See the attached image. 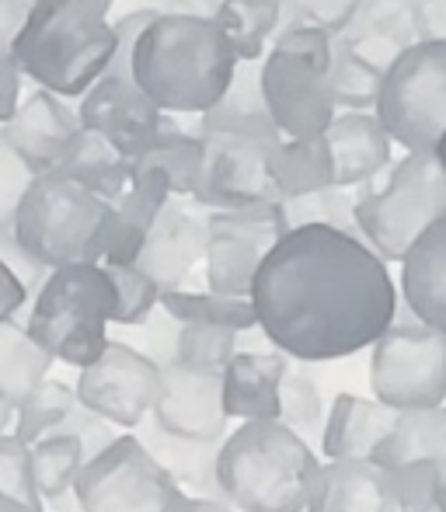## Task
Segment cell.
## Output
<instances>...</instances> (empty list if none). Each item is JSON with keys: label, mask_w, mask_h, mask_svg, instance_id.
<instances>
[{"label": "cell", "mask_w": 446, "mask_h": 512, "mask_svg": "<svg viewBox=\"0 0 446 512\" xmlns=\"http://www.w3.org/2000/svg\"><path fill=\"white\" fill-rule=\"evenodd\" d=\"M28 464H32V481L35 492H39L42 506L49 499H60L63 492H70L77 481V474L84 471L88 457H84V446L70 432H49L39 443L28 446Z\"/></svg>", "instance_id": "836d02e7"}, {"label": "cell", "mask_w": 446, "mask_h": 512, "mask_svg": "<svg viewBox=\"0 0 446 512\" xmlns=\"http://www.w3.org/2000/svg\"><path fill=\"white\" fill-rule=\"evenodd\" d=\"M206 283L213 293L248 300L255 272L272 244L290 230L283 203L223 209L206 216Z\"/></svg>", "instance_id": "4fadbf2b"}, {"label": "cell", "mask_w": 446, "mask_h": 512, "mask_svg": "<svg viewBox=\"0 0 446 512\" xmlns=\"http://www.w3.org/2000/svg\"><path fill=\"white\" fill-rule=\"evenodd\" d=\"M283 14H290L293 25L318 28L325 35H342L352 25L359 11L366 7V0H279Z\"/></svg>", "instance_id": "b9f144b4"}, {"label": "cell", "mask_w": 446, "mask_h": 512, "mask_svg": "<svg viewBox=\"0 0 446 512\" xmlns=\"http://www.w3.org/2000/svg\"><path fill=\"white\" fill-rule=\"evenodd\" d=\"M0 11H18V14H25V7H21V0H0Z\"/></svg>", "instance_id": "db71d44e"}, {"label": "cell", "mask_w": 446, "mask_h": 512, "mask_svg": "<svg viewBox=\"0 0 446 512\" xmlns=\"http://www.w3.org/2000/svg\"><path fill=\"white\" fill-rule=\"evenodd\" d=\"M53 432H70V436L81 439L84 457H88V460L98 457L105 446H112L115 439H119V429H115V425H109L105 418H98V415H91V411L81 408V405L70 411V415L63 418L60 429H53Z\"/></svg>", "instance_id": "ee69618b"}, {"label": "cell", "mask_w": 446, "mask_h": 512, "mask_svg": "<svg viewBox=\"0 0 446 512\" xmlns=\"http://www.w3.org/2000/svg\"><path fill=\"white\" fill-rule=\"evenodd\" d=\"M136 439L147 446V453L171 474L178 488L189 499H217V450L220 443H192V439H178L161 432L154 422H143L136 429Z\"/></svg>", "instance_id": "d4e9b609"}, {"label": "cell", "mask_w": 446, "mask_h": 512, "mask_svg": "<svg viewBox=\"0 0 446 512\" xmlns=\"http://www.w3.org/2000/svg\"><path fill=\"white\" fill-rule=\"evenodd\" d=\"M443 481V471L429 460H412L387 471L391 499L398 512H440L436 506V488Z\"/></svg>", "instance_id": "ab89813d"}, {"label": "cell", "mask_w": 446, "mask_h": 512, "mask_svg": "<svg viewBox=\"0 0 446 512\" xmlns=\"http://www.w3.org/2000/svg\"><path fill=\"white\" fill-rule=\"evenodd\" d=\"M446 213V175L433 157H401L377 189L352 199V223L380 262H401Z\"/></svg>", "instance_id": "ba28073f"}, {"label": "cell", "mask_w": 446, "mask_h": 512, "mask_svg": "<svg viewBox=\"0 0 446 512\" xmlns=\"http://www.w3.org/2000/svg\"><path fill=\"white\" fill-rule=\"evenodd\" d=\"M115 290V314L112 324H122V328H143L150 317L161 307V286L140 272L136 265H105Z\"/></svg>", "instance_id": "f35d334b"}, {"label": "cell", "mask_w": 446, "mask_h": 512, "mask_svg": "<svg viewBox=\"0 0 446 512\" xmlns=\"http://www.w3.org/2000/svg\"><path fill=\"white\" fill-rule=\"evenodd\" d=\"M398 411L377 405L373 398L359 394H338L325 415L321 429V453L328 460H370L380 439L391 432Z\"/></svg>", "instance_id": "cb8c5ba5"}, {"label": "cell", "mask_w": 446, "mask_h": 512, "mask_svg": "<svg viewBox=\"0 0 446 512\" xmlns=\"http://www.w3.org/2000/svg\"><path fill=\"white\" fill-rule=\"evenodd\" d=\"M129 164H133V168L157 171V175L168 182L171 199H175V196H192V189H196V178H199V168H203V140H199V136H192V133H185V129H178L175 122L164 115L154 143H150V147Z\"/></svg>", "instance_id": "4dcf8cb0"}, {"label": "cell", "mask_w": 446, "mask_h": 512, "mask_svg": "<svg viewBox=\"0 0 446 512\" xmlns=\"http://www.w3.org/2000/svg\"><path fill=\"white\" fill-rule=\"evenodd\" d=\"M321 460L283 422H244L217 450V492L234 512H304Z\"/></svg>", "instance_id": "277c9868"}, {"label": "cell", "mask_w": 446, "mask_h": 512, "mask_svg": "<svg viewBox=\"0 0 446 512\" xmlns=\"http://www.w3.org/2000/svg\"><path fill=\"white\" fill-rule=\"evenodd\" d=\"M161 310L175 324H203V328H223V331H251L258 328V317L251 300L223 297L213 290H168L161 293Z\"/></svg>", "instance_id": "d6a6232c"}, {"label": "cell", "mask_w": 446, "mask_h": 512, "mask_svg": "<svg viewBox=\"0 0 446 512\" xmlns=\"http://www.w3.org/2000/svg\"><path fill=\"white\" fill-rule=\"evenodd\" d=\"M304 512H398L387 471L373 460H328L314 478Z\"/></svg>", "instance_id": "603a6c76"}, {"label": "cell", "mask_w": 446, "mask_h": 512, "mask_svg": "<svg viewBox=\"0 0 446 512\" xmlns=\"http://www.w3.org/2000/svg\"><path fill=\"white\" fill-rule=\"evenodd\" d=\"M133 168V164H129ZM171 189L157 171L133 168L126 192L115 203H109L112 220H109V244H105L102 265H133L140 255L143 241H147L150 227H154L157 213L168 206Z\"/></svg>", "instance_id": "7402d4cb"}, {"label": "cell", "mask_w": 446, "mask_h": 512, "mask_svg": "<svg viewBox=\"0 0 446 512\" xmlns=\"http://www.w3.org/2000/svg\"><path fill=\"white\" fill-rule=\"evenodd\" d=\"M269 178L279 203H293V199L335 189L325 133L311 136V140H279L269 154Z\"/></svg>", "instance_id": "4316f807"}, {"label": "cell", "mask_w": 446, "mask_h": 512, "mask_svg": "<svg viewBox=\"0 0 446 512\" xmlns=\"http://www.w3.org/2000/svg\"><path fill=\"white\" fill-rule=\"evenodd\" d=\"M88 4H91V7H98V11H102V14H109L115 0H88Z\"/></svg>", "instance_id": "9f6ffc18"}, {"label": "cell", "mask_w": 446, "mask_h": 512, "mask_svg": "<svg viewBox=\"0 0 446 512\" xmlns=\"http://www.w3.org/2000/svg\"><path fill=\"white\" fill-rule=\"evenodd\" d=\"M199 140H203V168L192 189L199 206L223 213V209L279 203L269 178V154L279 140L227 133H199Z\"/></svg>", "instance_id": "9a60e30c"}, {"label": "cell", "mask_w": 446, "mask_h": 512, "mask_svg": "<svg viewBox=\"0 0 446 512\" xmlns=\"http://www.w3.org/2000/svg\"><path fill=\"white\" fill-rule=\"evenodd\" d=\"M377 122L408 154L433 157L446 129V42L415 39L380 77Z\"/></svg>", "instance_id": "9c48e42d"}, {"label": "cell", "mask_w": 446, "mask_h": 512, "mask_svg": "<svg viewBox=\"0 0 446 512\" xmlns=\"http://www.w3.org/2000/svg\"><path fill=\"white\" fill-rule=\"evenodd\" d=\"M0 512H42V509L25 506V502H18V499H0Z\"/></svg>", "instance_id": "f907efd6"}, {"label": "cell", "mask_w": 446, "mask_h": 512, "mask_svg": "<svg viewBox=\"0 0 446 512\" xmlns=\"http://www.w3.org/2000/svg\"><path fill=\"white\" fill-rule=\"evenodd\" d=\"M112 209L88 189L60 175L28 178L11 209V237L42 272L67 265H102Z\"/></svg>", "instance_id": "5b68a950"}, {"label": "cell", "mask_w": 446, "mask_h": 512, "mask_svg": "<svg viewBox=\"0 0 446 512\" xmlns=\"http://www.w3.org/2000/svg\"><path fill=\"white\" fill-rule=\"evenodd\" d=\"M210 18L227 39L237 63H258L269 35L283 21V7L279 0H217Z\"/></svg>", "instance_id": "f1b7e54d"}, {"label": "cell", "mask_w": 446, "mask_h": 512, "mask_svg": "<svg viewBox=\"0 0 446 512\" xmlns=\"http://www.w3.org/2000/svg\"><path fill=\"white\" fill-rule=\"evenodd\" d=\"M185 512H234L227 502H217V499H189Z\"/></svg>", "instance_id": "681fc988"}, {"label": "cell", "mask_w": 446, "mask_h": 512, "mask_svg": "<svg viewBox=\"0 0 446 512\" xmlns=\"http://www.w3.org/2000/svg\"><path fill=\"white\" fill-rule=\"evenodd\" d=\"M14 425V408H7L4 401H0V436H7Z\"/></svg>", "instance_id": "816d5d0a"}, {"label": "cell", "mask_w": 446, "mask_h": 512, "mask_svg": "<svg viewBox=\"0 0 446 512\" xmlns=\"http://www.w3.org/2000/svg\"><path fill=\"white\" fill-rule=\"evenodd\" d=\"M77 136H81L77 112H70L63 98L49 91H32L21 98L14 119L0 129V143L28 178L53 175L74 150Z\"/></svg>", "instance_id": "2e32d148"}, {"label": "cell", "mask_w": 446, "mask_h": 512, "mask_svg": "<svg viewBox=\"0 0 446 512\" xmlns=\"http://www.w3.org/2000/svg\"><path fill=\"white\" fill-rule=\"evenodd\" d=\"M115 290L105 265H67L46 272L35 290L25 331L42 352L67 366H91L109 345Z\"/></svg>", "instance_id": "8992f818"}, {"label": "cell", "mask_w": 446, "mask_h": 512, "mask_svg": "<svg viewBox=\"0 0 446 512\" xmlns=\"http://www.w3.org/2000/svg\"><path fill=\"white\" fill-rule=\"evenodd\" d=\"M293 436H300L307 446L318 439L321 443V429H325V398H321L318 384H314L307 373L300 370H286L283 384H279V418Z\"/></svg>", "instance_id": "d590c367"}, {"label": "cell", "mask_w": 446, "mask_h": 512, "mask_svg": "<svg viewBox=\"0 0 446 512\" xmlns=\"http://www.w3.org/2000/svg\"><path fill=\"white\" fill-rule=\"evenodd\" d=\"M157 11L126 14L122 21H112L115 35H119V49H115L112 67L91 84V91L77 105V122L84 133L102 136L105 143L126 161H136L143 150L154 143L157 129L164 122V112L150 105V98L133 84L129 74V53H133L136 35L143 32Z\"/></svg>", "instance_id": "8fae6325"}, {"label": "cell", "mask_w": 446, "mask_h": 512, "mask_svg": "<svg viewBox=\"0 0 446 512\" xmlns=\"http://www.w3.org/2000/svg\"><path fill=\"white\" fill-rule=\"evenodd\" d=\"M290 359L283 352H237L220 373L223 415L241 422H276L279 418V384H283Z\"/></svg>", "instance_id": "d6986e66"}, {"label": "cell", "mask_w": 446, "mask_h": 512, "mask_svg": "<svg viewBox=\"0 0 446 512\" xmlns=\"http://www.w3.org/2000/svg\"><path fill=\"white\" fill-rule=\"evenodd\" d=\"M129 74L157 112L206 115L227 95L237 60L210 14L157 11L136 35Z\"/></svg>", "instance_id": "7a4b0ae2"}, {"label": "cell", "mask_w": 446, "mask_h": 512, "mask_svg": "<svg viewBox=\"0 0 446 512\" xmlns=\"http://www.w3.org/2000/svg\"><path fill=\"white\" fill-rule=\"evenodd\" d=\"M84 512H185L189 495L147 453L136 432H119L112 446L84 464L74 481Z\"/></svg>", "instance_id": "7c38bea8"}, {"label": "cell", "mask_w": 446, "mask_h": 512, "mask_svg": "<svg viewBox=\"0 0 446 512\" xmlns=\"http://www.w3.org/2000/svg\"><path fill=\"white\" fill-rule=\"evenodd\" d=\"M373 401L391 411L446 405V338L398 300L394 321L370 345Z\"/></svg>", "instance_id": "30bf717a"}, {"label": "cell", "mask_w": 446, "mask_h": 512, "mask_svg": "<svg viewBox=\"0 0 446 512\" xmlns=\"http://www.w3.org/2000/svg\"><path fill=\"white\" fill-rule=\"evenodd\" d=\"M206 255V223L196 220L182 203L168 199V206L157 213L154 227H150L147 241H143L140 255H136V269L147 272L161 293L182 290L189 272Z\"/></svg>", "instance_id": "ac0fdd59"}, {"label": "cell", "mask_w": 446, "mask_h": 512, "mask_svg": "<svg viewBox=\"0 0 446 512\" xmlns=\"http://www.w3.org/2000/svg\"><path fill=\"white\" fill-rule=\"evenodd\" d=\"M241 335L223 328H203V324H178L175 331V356L171 363L189 366V370H210L223 373V366L237 356Z\"/></svg>", "instance_id": "8d00e7d4"}, {"label": "cell", "mask_w": 446, "mask_h": 512, "mask_svg": "<svg viewBox=\"0 0 446 512\" xmlns=\"http://www.w3.org/2000/svg\"><path fill=\"white\" fill-rule=\"evenodd\" d=\"M332 53V35L290 25L265 56L258 88L283 140H311L332 126L338 108L332 95Z\"/></svg>", "instance_id": "52a82bcc"}, {"label": "cell", "mask_w": 446, "mask_h": 512, "mask_svg": "<svg viewBox=\"0 0 446 512\" xmlns=\"http://www.w3.org/2000/svg\"><path fill=\"white\" fill-rule=\"evenodd\" d=\"M380 77H384V70H380L377 63L363 60V56L345 46V42L335 46V53H332L335 105H345L349 112H366L370 105H377Z\"/></svg>", "instance_id": "74e56055"}, {"label": "cell", "mask_w": 446, "mask_h": 512, "mask_svg": "<svg viewBox=\"0 0 446 512\" xmlns=\"http://www.w3.org/2000/svg\"><path fill=\"white\" fill-rule=\"evenodd\" d=\"M18 105H21V74L11 63V56L0 53V129L14 119Z\"/></svg>", "instance_id": "7dc6e473"}, {"label": "cell", "mask_w": 446, "mask_h": 512, "mask_svg": "<svg viewBox=\"0 0 446 512\" xmlns=\"http://www.w3.org/2000/svg\"><path fill=\"white\" fill-rule=\"evenodd\" d=\"M433 161L440 164V171H443V175H446V129H443L440 143H436V150H433Z\"/></svg>", "instance_id": "f5cc1de1"}, {"label": "cell", "mask_w": 446, "mask_h": 512, "mask_svg": "<svg viewBox=\"0 0 446 512\" xmlns=\"http://www.w3.org/2000/svg\"><path fill=\"white\" fill-rule=\"evenodd\" d=\"M248 300L276 352L332 363L370 349L391 328L401 297L363 237L304 223L272 244Z\"/></svg>", "instance_id": "6da1fadb"}, {"label": "cell", "mask_w": 446, "mask_h": 512, "mask_svg": "<svg viewBox=\"0 0 446 512\" xmlns=\"http://www.w3.org/2000/svg\"><path fill=\"white\" fill-rule=\"evenodd\" d=\"M0 499H18L25 506L42 509L32 481V464H28V446H21L11 432L0 436Z\"/></svg>", "instance_id": "7bdbcfd3"}, {"label": "cell", "mask_w": 446, "mask_h": 512, "mask_svg": "<svg viewBox=\"0 0 446 512\" xmlns=\"http://www.w3.org/2000/svg\"><path fill=\"white\" fill-rule=\"evenodd\" d=\"M401 304L446 338V213L401 258Z\"/></svg>", "instance_id": "44dd1931"}, {"label": "cell", "mask_w": 446, "mask_h": 512, "mask_svg": "<svg viewBox=\"0 0 446 512\" xmlns=\"http://www.w3.org/2000/svg\"><path fill=\"white\" fill-rule=\"evenodd\" d=\"M370 460L384 471L398 464H412V460H429L446 478V405L398 411L391 432L380 439Z\"/></svg>", "instance_id": "484cf974"}, {"label": "cell", "mask_w": 446, "mask_h": 512, "mask_svg": "<svg viewBox=\"0 0 446 512\" xmlns=\"http://www.w3.org/2000/svg\"><path fill=\"white\" fill-rule=\"evenodd\" d=\"M199 133H227V136H255V140H283L272 126L262 102L258 74H234L227 95L203 115Z\"/></svg>", "instance_id": "1f68e13d"}, {"label": "cell", "mask_w": 446, "mask_h": 512, "mask_svg": "<svg viewBox=\"0 0 446 512\" xmlns=\"http://www.w3.org/2000/svg\"><path fill=\"white\" fill-rule=\"evenodd\" d=\"M436 506H440V512H446V478L440 481V488H436Z\"/></svg>", "instance_id": "11a10c76"}, {"label": "cell", "mask_w": 446, "mask_h": 512, "mask_svg": "<svg viewBox=\"0 0 446 512\" xmlns=\"http://www.w3.org/2000/svg\"><path fill=\"white\" fill-rule=\"evenodd\" d=\"M157 387H161V366L150 363L136 345L109 338L102 356L77 373L74 398L115 429L136 432L154 408Z\"/></svg>", "instance_id": "5bb4252c"}, {"label": "cell", "mask_w": 446, "mask_h": 512, "mask_svg": "<svg viewBox=\"0 0 446 512\" xmlns=\"http://www.w3.org/2000/svg\"><path fill=\"white\" fill-rule=\"evenodd\" d=\"M53 363L56 359L32 342L18 317L0 324V401L7 408H18L35 387L46 384Z\"/></svg>", "instance_id": "f546056e"}, {"label": "cell", "mask_w": 446, "mask_h": 512, "mask_svg": "<svg viewBox=\"0 0 446 512\" xmlns=\"http://www.w3.org/2000/svg\"><path fill=\"white\" fill-rule=\"evenodd\" d=\"M119 35L109 14L88 0H28L7 56L21 77L56 98H84L112 67Z\"/></svg>", "instance_id": "3957f363"}, {"label": "cell", "mask_w": 446, "mask_h": 512, "mask_svg": "<svg viewBox=\"0 0 446 512\" xmlns=\"http://www.w3.org/2000/svg\"><path fill=\"white\" fill-rule=\"evenodd\" d=\"M0 150H4V143H0Z\"/></svg>", "instance_id": "6f0895ef"}, {"label": "cell", "mask_w": 446, "mask_h": 512, "mask_svg": "<svg viewBox=\"0 0 446 512\" xmlns=\"http://www.w3.org/2000/svg\"><path fill=\"white\" fill-rule=\"evenodd\" d=\"M60 178H70L81 189H88L91 196H98L102 203H115V199L126 192L129 178H133V168H129L126 157H119L102 136L84 133L77 136L74 150L67 154V161L53 171Z\"/></svg>", "instance_id": "83f0119b"}, {"label": "cell", "mask_w": 446, "mask_h": 512, "mask_svg": "<svg viewBox=\"0 0 446 512\" xmlns=\"http://www.w3.org/2000/svg\"><path fill=\"white\" fill-rule=\"evenodd\" d=\"M220 373L189 370V366L168 363L161 366V387L150 408V418L161 432L192 443H223L227 422L220 401Z\"/></svg>", "instance_id": "e0dca14e"}, {"label": "cell", "mask_w": 446, "mask_h": 512, "mask_svg": "<svg viewBox=\"0 0 446 512\" xmlns=\"http://www.w3.org/2000/svg\"><path fill=\"white\" fill-rule=\"evenodd\" d=\"M42 512H84V509H81V502H77L74 488H70V492L60 495V499H49L46 506H42Z\"/></svg>", "instance_id": "c3c4849f"}, {"label": "cell", "mask_w": 446, "mask_h": 512, "mask_svg": "<svg viewBox=\"0 0 446 512\" xmlns=\"http://www.w3.org/2000/svg\"><path fill=\"white\" fill-rule=\"evenodd\" d=\"M335 189L370 185L391 164V140L373 112H342L325 129Z\"/></svg>", "instance_id": "ffe728a7"}, {"label": "cell", "mask_w": 446, "mask_h": 512, "mask_svg": "<svg viewBox=\"0 0 446 512\" xmlns=\"http://www.w3.org/2000/svg\"><path fill=\"white\" fill-rule=\"evenodd\" d=\"M74 408H77L74 387L60 384V380H46V384H39L18 408H14L11 436L18 439L21 446L39 443L42 436L60 429L63 418H67Z\"/></svg>", "instance_id": "e575fe53"}, {"label": "cell", "mask_w": 446, "mask_h": 512, "mask_svg": "<svg viewBox=\"0 0 446 512\" xmlns=\"http://www.w3.org/2000/svg\"><path fill=\"white\" fill-rule=\"evenodd\" d=\"M412 21L419 28V39L446 42V0H415Z\"/></svg>", "instance_id": "f6af8a7d"}, {"label": "cell", "mask_w": 446, "mask_h": 512, "mask_svg": "<svg viewBox=\"0 0 446 512\" xmlns=\"http://www.w3.org/2000/svg\"><path fill=\"white\" fill-rule=\"evenodd\" d=\"M283 213H286L290 230L304 227V223H325V227L356 234V223H352V199L345 196V189H325V192H318V196L293 199V203H283Z\"/></svg>", "instance_id": "60d3db41"}, {"label": "cell", "mask_w": 446, "mask_h": 512, "mask_svg": "<svg viewBox=\"0 0 446 512\" xmlns=\"http://www.w3.org/2000/svg\"><path fill=\"white\" fill-rule=\"evenodd\" d=\"M28 286L18 279V272L11 269L7 262H0V324L14 321L18 310L28 304Z\"/></svg>", "instance_id": "bcb514c9"}]
</instances>
